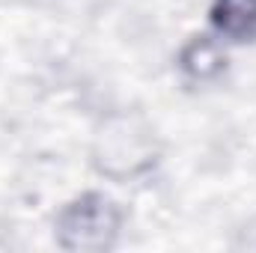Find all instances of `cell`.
<instances>
[{
	"mask_svg": "<svg viewBox=\"0 0 256 253\" xmlns=\"http://www.w3.org/2000/svg\"><path fill=\"white\" fill-rule=\"evenodd\" d=\"M212 27L230 42H256V0H214Z\"/></svg>",
	"mask_w": 256,
	"mask_h": 253,
	"instance_id": "7a4b0ae2",
	"label": "cell"
},
{
	"mask_svg": "<svg viewBox=\"0 0 256 253\" xmlns=\"http://www.w3.org/2000/svg\"><path fill=\"white\" fill-rule=\"evenodd\" d=\"M182 68L191 78L206 80V78H212V74H218L224 68V57H220V51L206 36H200V39H194L191 45L182 51Z\"/></svg>",
	"mask_w": 256,
	"mask_h": 253,
	"instance_id": "3957f363",
	"label": "cell"
},
{
	"mask_svg": "<svg viewBox=\"0 0 256 253\" xmlns=\"http://www.w3.org/2000/svg\"><path fill=\"white\" fill-rule=\"evenodd\" d=\"M120 230L116 206L102 194H84L60 212L57 232L60 244L68 250H102L114 242Z\"/></svg>",
	"mask_w": 256,
	"mask_h": 253,
	"instance_id": "6da1fadb",
	"label": "cell"
}]
</instances>
